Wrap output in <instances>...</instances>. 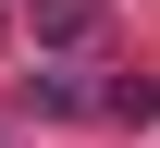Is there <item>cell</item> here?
<instances>
[{
    "label": "cell",
    "mask_w": 160,
    "mask_h": 148,
    "mask_svg": "<svg viewBox=\"0 0 160 148\" xmlns=\"http://www.w3.org/2000/svg\"><path fill=\"white\" fill-rule=\"evenodd\" d=\"M25 13H37L49 49H86V37H99V0H25Z\"/></svg>",
    "instance_id": "obj_1"
}]
</instances>
